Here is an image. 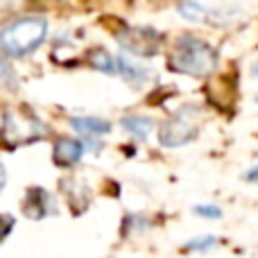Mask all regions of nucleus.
<instances>
[{"label":"nucleus","mask_w":258,"mask_h":258,"mask_svg":"<svg viewBox=\"0 0 258 258\" xmlns=\"http://www.w3.org/2000/svg\"><path fill=\"white\" fill-rule=\"evenodd\" d=\"M256 104H258V95H256Z\"/></svg>","instance_id":"22"},{"label":"nucleus","mask_w":258,"mask_h":258,"mask_svg":"<svg viewBox=\"0 0 258 258\" xmlns=\"http://www.w3.org/2000/svg\"><path fill=\"white\" fill-rule=\"evenodd\" d=\"M218 66V50L195 34H179L168 54V68L179 75L209 77Z\"/></svg>","instance_id":"1"},{"label":"nucleus","mask_w":258,"mask_h":258,"mask_svg":"<svg viewBox=\"0 0 258 258\" xmlns=\"http://www.w3.org/2000/svg\"><path fill=\"white\" fill-rule=\"evenodd\" d=\"M48 36L43 16H21L0 30V52L7 59H23L36 52Z\"/></svg>","instance_id":"2"},{"label":"nucleus","mask_w":258,"mask_h":258,"mask_svg":"<svg viewBox=\"0 0 258 258\" xmlns=\"http://www.w3.org/2000/svg\"><path fill=\"white\" fill-rule=\"evenodd\" d=\"M16 73H14L12 63H9V59L5 57L3 52H0V84L5 86V89H16Z\"/></svg>","instance_id":"15"},{"label":"nucleus","mask_w":258,"mask_h":258,"mask_svg":"<svg viewBox=\"0 0 258 258\" xmlns=\"http://www.w3.org/2000/svg\"><path fill=\"white\" fill-rule=\"evenodd\" d=\"M177 12L179 16L190 23H213L215 18L222 16L218 9H211L197 0H177Z\"/></svg>","instance_id":"10"},{"label":"nucleus","mask_w":258,"mask_h":258,"mask_svg":"<svg viewBox=\"0 0 258 258\" xmlns=\"http://www.w3.org/2000/svg\"><path fill=\"white\" fill-rule=\"evenodd\" d=\"M57 211V200L45 188H30L27 190L25 202H23V213L30 220H43L48 215H54Z\"/></svg>","instance_id":"6"},{"label":"nucleus","mask_w":258,"mask_h":258,"mask_svg":"<svg viewBox=\"0 0 258 258\" xmlns=\"http://www.w3.org/2000/svg\"><path fill=\"white\" fill-rule=\"evenodd\" d=\"M80 141H82V145H84V150H89L91 154H100V152H102V147H104L102 136H91V134H82Z\"/></svg>","instance_id":"17"},{"label":"nucleus","mask_w":258,"mask_h":258,"mask_svg":"<svg viewBox=\"0 0 258 258\" xmlns=\"http://www.w3.org/2000/svg\"><path fill=\"white\" fill-rule=\"evenodd\" d=\"M192 213L202 220H220L224 215V211L218 204H195L192 206Z\"/></svg>","instance_id":"16"},{"label":"nucleus","mask_w":258,"mask_h":258,"mask_svg":"<svg viewBox=\"0 0 258 258\" xmlns=\"http://www.w3.org/2000/svg\"><path fill=\"white\" fill-rule=\"evenodd\" d=\"M200 134V109L183 104L170 118H165L159 125V145L168 147V150H177V147L188 145L195 141Z\"/></svg>","instance_id":"3"},{"label":"nucleus","mask_w":258,"mask_h":258,"mask_svg":"<svg viewBox=\"0 0 258 258\" xmlns=\"http://www.w3.org/2000/svg\"><path fill=\"white\" fill-rule=\"evenodd\" d=\"M154 227V220L150 218L147 213H127L125 218H122V238L132 236V233H145L150 231V229Z\"/></svg>","instance_id":"12"},{"label":"nucleus","mask_w":258,"mask_h":258,"mask_svg":"<svg viewBox=\"0 0 258 258\" xmlns=\"http://www.w3.org/2000/svg\"><path fill=\"white\" fill-rule=\"evenodd\" d=\"M5 183H7V170H5V163L0 161V192L5 190Z\"/></svg>","instance_id":"20"},{"label":"nucleus","mask_w":258,"mask_h":258,"mask_svg":"<svg viewBox=\"0 0 258 258\" xmlns=\"http://www.w3.org/2000/svg\"><path fill=\"white\" fill-rule=\"evenodd\" d=\"M242 181H247V183H258V165L249 168L245 174H242Z\"/></svg>","instance_id":"19"},{"label":"nucleus","mask_w":258,"mask_h":258,"mask_svg":"<svg viewBox=\"0 0 258 258\" xmlns=\"http://www.w3.org/2000/svg\"><path fill=\"white\" fill-rule=\"evenodd\" d=\"M120 127L125 129L129 136H134V141H145L152 134V129L156 127L154 118L150 116H136V113H129V116L120 118Z\"/></svg>","instance_id":"11"},{"label":"nucleus","mask_w":258,"mask_h":258,"mask_svg":"<svg viewBox=\"0 0 258 258\" xmlns=\"http://www.w3.org/2000/svg\"><path fill=\"white\" fill-rule=\"evenodd\" d=\"M251 77H256V80H258V59H256L254 66H251Z\"/></svg>","instance_id":"21"},{"label":"nucleus","mask_w":258,"mask_h":258,"mask_svg":"<svg viewBox=\"0 0 258 258\" xmlns=\"http://www.w3.org/2000/svg\"><path fill=\"white\" fill-rule=\"evenodd\" d=\"M86 150L82 145L80 138H71V136H59L54 138V147H52V159L59 168H73L84 159Z\"/></svg>","instance_id":"7"},{"label":"nucleus","mask_w":258,"mask_h":258,"mask_svg":"<svg viewBox=\"0 0 258 258\" xmlns=\"http://www.w3.org/2000/svg\"><path fill=\"white\" fill-rule=\"evenodd\" d=\"M113 75H118L122 82H127L132 89H141L150 80V68L143 66V63H134L125 54H116L113 57Z\"/></svg>","instance_id":"8"},{"label":"nucleus","mask_w":258,"mask_h":258,"mask_svg":"<svg viewBox=\"0 0 258 258\" xmlns=\"http://www.w3.org/2000/svg\"><path fill=\"white\" fill-rule=\"evenodd\" d=\"M12 229H14V218L12 215H0V242L12 233Z\"/></svg>","instance_id":"18"},{"label":"nucleus","mask_w":258,"mask_h":258,"mask_svg":"<svg viewBox=\"0 0 258 258\" xmlns=\"http://www.w3.org/2000/svg\"><path fill=\"white\" fill-rule=\"evenodd\" d=\"M68 127L73 132H77V136L82 134H91V136H109L113 132V125L107 118L100 116H71L68 118Z\"/></svg>","instance_id":"9"},{"label":"nucleus","mask_w":258,"mask_h":258,"mask_svg":"<svg viewBox=\"0 0 258 258\" xmlns=\"http://www.w3.org/2000/svg\"><path fill=\"white\" fill-rule=\"evenodd\" d=\"M116 41L122 45V50L134 57H143L150 59L154 54H159L161 50V41L163 36L147 25H138V27H120L116 32Z\"/></svg>","instance_id":"4"},{"label":"nucleus","mask_w":258,"mask_h":258,"mask_svg":"<svg viewBox=\"0 0 258 258\" xmlns=\"http://www.w3.org/2000/svg\"><path fill=\"white\" fill-rule=\"evenodd\" d=\"M41 134H43V125L36 118H18L14 113H5L0 138L5 141L7 147H16L23 145V143L36 141V138H41Z\"/></svg>","instance_id":"5"},{"label":"nucleus","mask_w":258,"mask_h":258,"mask_svg":"<svg viewBox=\"0 0 258 258\" xmlns=\"http://www.w3.org/2000/svg\"><path fill=\"white\" fill-rule=\"evenodd\" d=\"M218 247H220V238L213 236V233H204V236H197L192 240H188L181 247V251L183 254H209V251L218 249Z\"/></svg>","instance_id":"14"},{"label":"nucleus","mask_w":258,"mask_h":258,"mask_svg":"<svg viewBox=\"0 0 258 258\" xmlns=\"http://www.w3.org/2000/svg\"><path fill=\"white\" fill-rule=\"evenodd\" d=\"M86 63L93 71H100L104 75H113V54L104 48H91L86 54Z\"/></svg>","instance_id":"13"}]
</instances>
